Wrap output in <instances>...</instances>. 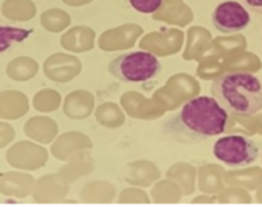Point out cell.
I'll list each match as a JSON object with an SVG mask.
<instances>
[{
    "label": "cell",
    "instance_id": "cell-6",
    "mask_svg": "<svg viewBox=\"0 0 262 207\" xmlns=\"http://www.w3.org/2000/svg\"><path fill=\"white\" fill-rule=\"evenodd\" d=\"M31 31L16 27H2L0 25V53L7 51L13 44H20L30 37Z\"/></svg>",
    "mask_w": 262,
    "mask_h": 207
},
{
    "label": "cell",
    "instance_id": "cell-3",
    "mask_svg": "<svg viewBox=\"0 0 262 207\" xmlns=\"http://www.w3.org/2000/svg\"><path fill=\"white\" fill-rule=\"evenodd\" d=\"M108 70L123 82H148L159 74L161 62L151 53L129 51L111 60Z\"/></svg>",
    "mask_w": 262,
    "mask_h": 207
},
{
    "label": "cell",
    "instance_id": "cell-5",
    "mask_svg": "<svg viewBox=\"0 0 262 207\" xmlns=\"http://www.w3.org/2000/svg\"><path fill=\"white\" fill-rule=\"evenodd\" d=\"M211 20L217 31L228 34L245 30L251 17L248 10L242 4L234 2V0H227V2H222L214 8Z\"/></svg>",
    "mask_w": 262,
    "mask_h": 207
},
{
    "label": "cell",
    "instance_id": "cell-7",
    "mask_svg": "<svg viewBox=\"0 0 262 207\" xmlns=\"http://www.w3.org/2000/svg\"><path fill=\"white\" fill-rule=\"evenodd\" d=\"M164 4V0H129V5L142 14L156 13Z\"/></svg>",
    "mask_w": 262,
    "mask_h": 207
},
{
    "label": "cell",
    "instance_id": "cell-2",
    "mask_svg": "<svg viewBox=\"0 0 262 207\" xmlns=\"http://www.w3.org/2000/svg\"><path fill=\"white\" fill-rule=\"evenodd\" d=\"M211 94L231 116L251 118L262 110V82L247 71H228L211 84Z\"/></svg>",
    "mask_w": 262,
    "mask_h": 207
},
{
    "label": "cell",
    "instance_id": "cell-1",
    "mask_svg": "<svg viewBox=\"0 0 262 207\" xmlns=\"http://www.w3.org/2000/svg\"><path fill=\"white\" fill-rule=\"evenodd\" d=\"M230 115L210 96H199L165 122L164 132L182 144H199L222 135L228 127Z\"/></svg>",
    "mask_w": 262,
    "mask_h": 207
},
{
    "label": "cell",
    "instance_id": "cell-8",
    "mask_svg": "<svg viewBox=\"0 0 262 207\" xmlns=\"http://www.w3.org/2000/svg\"><path fill=\"white\" fill-rule=\"evenodd\" d=\"M244 4L250 11L262 17V0H244Z\"/></svg>",
    "mask_w": 262,
    "mask_h": 207
},
{
    "label": "cell",
    "instance_id": "cell-4",
    "mask_svg": "<svg viewBox=\"0 0 262 207\" xmlns=\"http://www.w3.org/2000/svg\"><path fill=\"white\" fill-rule=\"evenodd\" d=\"M213 153L221 162L230 167H247L259 158V147L248 136L228 135L214 142Z\"/></svg>",
    "mask_w": 262,
    "mask_h": 207
}]
</instances>
